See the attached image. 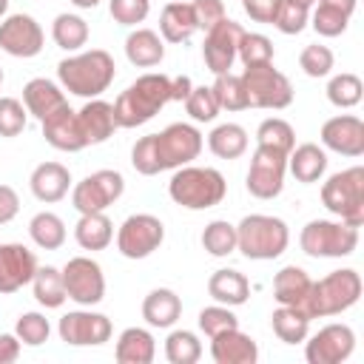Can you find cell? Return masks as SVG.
Returning <instances> with one entry per match:
<instances>
[{"label":"cell","instance_id":"6","mask_svg":"<svg viewBox=\"0 0 364 364\" xmlns=\"http://www.w3.org/2000/svg\"><path fill=\"white\" fill-rule=\"evenodd\" d=\"M361 299V276L353 267H341L327 273L324 279L313 282L310 296L304 301V313L310 318H324V316H338L350 310Z\"/></svg>","mask_w":364,"mask_h":364},{"label":"cell","instance_id":"49","mask_svg":"<svg viewBox=\"0 0 364 364\" xmlns=\"http://www.w3.org/2000/svg\"><path fill=\"white\" fill-rule=\"evenodd\" d=\"M347 23H350L347 14H341L338 9L321 6V3L316 6L313 17H310V26H313L316 34H321V37H338V34H344V31H347Z\"/></svg>","mask_w":364,"mask_h":364},{"label":"cell","instance_id":"11","mask_svg":"<svg viewBox=\"0 0 364 364\" xmlns=\"http://www.w3.org/2000/svg\"><path fill=\"white\" fill-rule=\"evenodd\" d=\"M65 296L80 307H94L105 299V276L102 267L88 256H74L63 267Z\"/></svg>","mask_w":364,"mask_h":364},{"label":"cell","instance_id":"9","mask_svg":"<svg viewBox=\"0 0 364 364\" xmlns=\"http://www.w3.org/2000/svg\"><path fill=\"white\" fill-rule=\"evenodd\" d=\"M242 82H245V91H247V108L282 111L293 102V85L279 68H273V63L245 68Z\"/></svg>","mask_w":364,"mask_h":364},{"label":"cell","instance_id":"27","mask_svg":"<svg viewBox=\"0 0 364 364\" xmlns=\"http://www.w3.org/2000/svg\"><path fill=\"white\" fill-rule=\"evenodd\" d=\"M287 171L301 185L318 182L324 176V171H327V154H324V148H318L316 142L293 145V151L287 154Z\"/></svg>","mask_w":364,"mask_h":364},{"label":"cell","instance_id":"61","mask_svg":"<svg viewBox=\"0 0 364 364\" xmlns=\"http://www.w3.org/2000/svg\"><path fill=\"white\" fill-rule=\"evenodd\" d=\"M3 80H6V74H3V68H0V85H3Z\"/></svg>","mask_w":364,"mask_h":364},{"label":"cell","instance_id":"37","mask_svg":"<svg viewBox=\"0 0 364 364\" xmlns=\"http://www.w3.org/2000/svg\"><path fill=\"white\" fill-rule=\"evenodd\" d=\"M256 145L259 148H270V151H279V154H290L293 145H296V131L287 119L282 117H270V119H262L259 128H256Z\"/></svg>","mask_w":364,"mask_h":364},{"label":"cell","instance_id":"45","mask_svg":"<svg viewBox=\"0 0 364 364\" xmlns=\"http://www.w3.org/2000/svg\"><path fill=\"white\" fill-rule=\"evenodd\" d=\"M48 333H51V324L43 313H23L14 324V336L20 338V344H28V347H40L48 341Z\"/></svg>","mask_w":364,"mask_h":364},{"label":"cell","instance_id":"24","mask_svg":"<svg viewBox=\"0 0 364 364\" xmlns=\"http://www.w3.org/2000/svg\"><path fill=\"white\" fill-rule=\"evenodd\" d=\"M199 31L193 6L185 0H171L159 14V34L168 43H188Z\"/></svg>","mask_w":364,"mask_h":364},{"label":"cell","instance_id":"38","mask_svg":"<svg viewBox=\"0 0 364 364\" xmlns=\"http://www.w3.org/2000/svg\"><path fill=\"white\" fill-rule=\"evenodd\" d=\"M51 37L63 51H80L88 43V23L80 14H57L51 23Z\"/></svg>","mask_w":364,"mask_h":364},{"label":"cell","instance_id":"29","mask_svg":"<svg viewBox=\"0 0 364 364\" xmlns=\"http://www.w3.org/2000/svg\"><path fill=\"white\" fill-rule=\"evenodd\" d=\"M179 316H182V301L171 287H156L142 301V318L151 327H159V330L173 327Z\"/></svg>","mask_w":364,"mask_h":364},{"label":"cell","instance_id":"53","mask_svg":"<svg viewBox=\"0 0 364 364\" xmlns=\"http://www.w3.org/2000/svg\"><path fill=\"white\" fill-rule=\"evenodd\" d=\"M279 3H282V0H242L245 14H247L250 20H256V23H270V26H273V20H276Z\"/></svg>","mask_w":364,"mask_h":364},{"label":"cell","instance_id":"13","mask_svg":"<svg viewBox=\"0 0 364 364\" xmlns=\"http://www.w3.org/2000/svg\"><path fill=\"white\" fill-rule=\"evenodd\" d=\"M284 171H287V156L270 148H259L253 151L250 168H247V193L256 199H276L284 188Z\"/></svg>","mask_w":364,"mask_h":364},{"label":"cell","instance_id":"35","mask_svg":"<svg viewBox=\"0 0 364 364\" xmlns=\"http://www.w3.org/2000/svg\"><path fill=\"white\" fill-rule=\"evenodd\" d=\"M31 290H34L37 304H43L46 310H57L68 299L65 296V284H63V270H57L54 264L37 267V273L31 279Z\"/></svg>","mask_w":364,"mask_h":364},{"label":"cell","instance_id":"4","mask_svg":"<svg viewBox=\"0 0 364 364\" xmlns=\"http://www.w3.org/2000/svg\"><path fill=\"white\" fill-rule=\"evenodd\" d=\"M168 193L176 205L188 208V210H208L225 199L228 182L216 168L182 165L173 171V176L168 182Z\"/></svg>","mask_w":364,"mask_h":364},{"label":"cell","instance_id":"40","mask_svg":"<svg viewBox=\"0 0 364 364\" xmlns=\"http://www.w3.org/2000/svg\"><path fill=\"white\" fill-rule=\"evenodd\" d=\"M213 97L219 102V108H228V111H245L247 108V91H245V82H242V74H216L213 80Z\"/></svg>","mask_w":364,"mask_h":364},{"label":"cell","instance_id":"2","mask_svg":"<svg viewBox=\"0 0 364 364\" xmlns=\"http://www.w3.org/2000/svg\"><path fill=\"white\" fill-rule=\"evenodd\" d=\"M117 77V65H114V57L102 48H91V51H82V54H74V57H65L60 60L57 65V80L60 85L74 94V97H85V100H94L100 97L102 91H108V85L114 82Z\"/></svg>","mask_w":364,"mask_h":364},{"label":"cell","instance_id":"15","mask_svg":"<svg viewBox=\"0 0 364 364\" xmlns=\"http://www.w3.org/2000/svg\"><path fill=\"white\" fill-rule=\"evenodd\" d=\"M111 318L94 310H71L60 318L57 333L71 347H100L111 338Z\"/></svg>","mask_w":364,"mask_h":364},{"label":"cell","instance_id":"42","mask_svg":"<svg viewBox=\"0 0 364 364\" xmlns=\"http://www.w3.org/2000/svg\"><path fill=\"white\" fill-rule=\"evenodd\" d=\"M236 57L242 60L245 68L267 65V63H273V43H270V37H264L259 31H245L242 40H239Z\"/></svg>","mask_w":364,"mask_h":364},{"label":"cell","instance_id":"47","mask_svg":"<svg viewBox=\"0 0 364 364\" xmlns=\"http://www.w3.org/2000/svg\"><path fill=\"white\" fill-rule=\"evenodd\" d=\"M233 327H239V318L233 316V310L228 304H210V307L199 310V330L208 338H213L225 330H233Z\"/></svg>","mask_w":364,"mask_h":364},{"label":"cell","instance_id":"59","mask_svg":"<svg viewBox=\"0 0 364 364\" xmlns=\"http://www.w3.org/2000/svg\"><path fill=\"white\" fill-rule=\"evenodd\" d=\"M6 11H9V0H0V20L6 17Z\"/></svg>","mask_w":364,"mask_h":364},{"label":"cell","instance_id":"36","mask_svg":"<svg viewBox=\"0 0 364 364\" xmlns=\"http://www.w3.org/2000/svg\"><path fill=\"white\" fill-rule=\"evenodd\" d=\"M28 236H31V242H34L37 247H43V250H57V247H63V242H65V222H63L57 213H51V210H40V213H34L31 222H28Z\"/></svg>","mask_w":364,"mask_h":364},{"label":"cell","instance_id":"55","mask_svg":"<svg viewBox=\"0 0 364 364\" xmlns=\"http://www.w3.org/2000/svg\"><path fill=\"white\" fill-rule=\"evenodd\" d=\"M20 358V338L14 333H0V364H11Z\"/></svg>","mask_w":364,"mask_h":364},{"label":"cell","instance_id":"19","mask_svg":"<svg viewBox=\"0 0 364 364\" xmlns=\"http://www.w3.org/2000/svg\"><path fill=\"white\" fill-rule=\"evenodd\" d=\"M321 145L341 156H361L364 154V122L355 114L330 117L321 125Z\"/></svg>","mask_w":364,"mask_h":364},{"label":"cell","instance_id":"57","mask_svg":"<svg viewBox=\"0 0 364 364\" xmlns=\"http://www.w3.org/2000/svg\"><path fill=\"white\" fill-rule=\"evenodd\" d=\"M316 3H321V6H330V9H338L341 14L353 17V11H355V3H358V0H316Z\"/></svg>","mask_w":364,"mask_h":364},{"label":"cell","instance_id":"50","mask_svg":"<svg viewBox=\"0 0 364 364\" xmlns=\"http://www.w3.org/2000/svg\"><path fill=\"white\" fill-rule=\"evenodd\" d=\"M310 23V11L299 3H290V0H282L279 3V11H276V20L273 26L282 31V34H299L304 31Z\"/></svg>","mask_w":364,"mask_h":364},{"label":"cell","instance_id":"31","mask_svg":"<svg viewBox=\"0 0 364 364\" xmlns=\"http://www.w3.org/2000/svg\"><path fill=\"white\" fill-rule=\"evenodd\" d=\"M114 355L119 364H151L156 355V341L145 327H128L119 333Z\"/></svg>","mask_w":364,"mask_h":364},{"label":"cell","instance_id":"51","mask_svg":"<svg viewBox=\"0 0 364 364\" xmlns=\"http://www.w3.org/2000/svg\"><path fill=\"white\" fill-rule=\"evenodd\" d=\"M108 11L119 26H136L148 17L151 0H108Z\"/></svg>","mask_w":364,"mask_h":364},{"label":"cell","instance_id":"32","mask_svg":"<svg viewBox=\"0 0 364 364\" xmlns=\"http://www.w3.org/2000/svg\"><path fill=\"white\" fill-rule=\"evenodd\" d=\"M74 239L82 250H105L114 239V225L105 216V210L100 213H80L77 225H74Z\"/></svg>","mask_w":364,"mask_h":364},{"label":"cell","instance_id":"21","mask_svg":"<svg viewBox=\"0 0 364 364\" xmlns=\"http://www.w3.org/2000/svg\"><path fill=\"white\" fill-rule=\"evenodd\" d=\"M77 122H80V131L85 136V145H100L105 142L119 125H117V117H114V105L94 97L88 100L80 111H77Z\"/></svg>","mask_w":364,"mask_h":364},{"label":"cell","instance_id":"20","mask_svg":"<svg viewBox=\"0 0 364 364\" xmlns=\"http://www.w3.org/2000/svg\"><path fill=\"white\" fill-rule=\"evenodd\" d=\"M40 125H43V136H46V142H48L51 148L68 151V154L85 148V136H82V131H80L77 111L68 108V102L60 105V108H57L54 114H48L46 119H40Z\"/></svg>","mask_w":364,"mask_h":364},{"label":"cell","instance_id":"41","mask_svg":"<svg viewBox=\"0 0 364 364\" xmlns=\"http://www.w3.org/2000/svg\"><path fill=\"white\" fill-rule=\"evenodd\" d=\"M202 355V344L196 338V333L191 330H173L165 338V358L171 364H196Z\"/></svg>","mask_w":364,"mask_h":364},{"label":"cell","instance_id":"46","mask_svg":"<svg viewBox=\"0 0 364 364\" xmlns=\"http://www.w3.org/2000/svg\"><path fill=\"white\" fill-rule=\"evenodd\" d=\"M333 63H336L333 51H330L327 46H321V43H310V46H304L301 54H299L301 71H304L307 77H313V80L327 77V74L333 71Z\"/></svg>","mask_w":364,"mask_h":364},{"label":"cell","instance_id":"23","mask_svg":"<svg viewBox=\"0 0 364 364\" xmlns=\"http://www.w3.org/2000/svg\"><path fill=\"white\" fill-rule=\"evenodd\" d=\"M28 188L46 205L60 202L71 188V171L60 162H40L28 176Z\"/></svg>","mask_w":364,"mask_h":364},{"label":"cell","instance_id":"60","mask_svg":"<svg viewBox=\"0 0 364 364\" xmlns=\"http://www.w3.org/2000/svg\"><path fill=\"white\" fill-rule=\"evenodd\" d=\"M290 3H299V6H304V9H310L316 0H290Z\"/></svg>","mask_w":364,"mask_h":364},{"label":"cell","instance_id":"1","mask_svg":"<svg viewBox=\"0 0 364 364\" xmlns=\"http://www.w3.org/2000/svg\"><path fill=\"white\" fill-rule=\"evenodd\" d=\"M202 134L196 125L188 122H171L159 134L139 136L131 148V165L142 176H154L159 171H176L182 165H191L202 154Z\"/></svg>","mask_w":364,"mask_h":364},{"label":"cell","instance_id":"58","mask_svg":"<svg viewBox=\"0 0 364 364\" xmlns=\"http://www.w3.org/2000/svg\"><path fill=\"white\" fill-rule=\"evenodd\" d=\"M77 9H97L100 6V0H71Z\"/></svg>","mask_w":364,"mask_h":364},{"label":"cell","instance_id":"39","mask_svg":"<svg viewBox=\"0 0 364 364\" xmlns=\"http://www.w3.org/2000/svg\"><path fill=\"white\" fill-rule=\"evenodd\" d=\"M202 247L222 259V256H230L236 250V225H230L228 219H213L205 225L202 230Z\"/></svg>","mask_w":364,"mask_h":364},{"label":"cell","instance_id":"25","mask_svg":"<svg viewBox=\"0 0 364 364\" xmlns=\"http://www.w3.org/2000/svg\"><path fill=\"white\" fill-rule=\"evenodd\" d=\"M68 100H65V94H63V88L57 85V82H51V80H46V77H34V80H28L26 85H23V105H26V111L31 114V117H37V119H46L48 114H54L60 105H65Z\"/></svg>","mask_w":364,"mask_h":364},{"label":"cell","instance_id":"5","mask_svg":"<svg viewBox=\"0 0 364 364\" xmlns=\"http://www.w3.org/2000/svg\"><path fill=\"white\" fill-rule=\"evenodd\" d=\"M290 245V230L284 219L267 213H250L236 225V250L253 262L279 259Z\"/></svg>","mask_w":364,"mask_h":364},{"label":"cell","instance_id":"7","mask_svg":"<svg viewBox=\"0 0 364 364\" xmlns=\"http://www.w3.org/2000/svg\"><path fill=\"white\" fill-rule=\"evenodd\" d=\"M321 205L341 222L361 228L364 225V168H344L321 185Z\"/></svg>","mask_w":364,"mask_h":364},{"label":"cell","instance_id":"3","mask_svg":"<svg viewBox=\"0 0 364 364\" xmlns=\"http://www.w3.org/2000/svg\"><path fill=\"white\" fill-rule=\"evenodd\" d=\"M171 102V77L142 74L136 77L114 102V117L119 128H136L154 119Z\"/></svg>","mask_w":364,"mask_h":364},{"label":"cell","instance_id":"14","mask_svg":"<svg viewBox=\"0 0 364 364\" xmlns=\"http://www.w3.org/2000/svg\"><path fill=\"white\" fill-rule=\"evenodd\" d=\"M355 350V333L350 324H327L304 338V358L310 364H341Z\"/></svg>","mask_w":364,"mask_h":364},{"label":"cell","instance_id":"48","mask_svg":"<svg viewBox=\"0 0 364 364\" xmlns=\"http://www.w3.org/2000/svg\"><path fill=\"white\" fill-rule=\"evenodd\" d=\"M28 119V111L14 97H0V136H17L23 134Z\"/></svg>","mask_w":364,"mask_h":364},{"label":"cell","instance_id":"12","mask_svg":"<svg viewBox=\"0 0 364 364\" xmlns=\"http://www.w3.org/2000/svg\"><path fill=\"white\" fill-rule=\"evenodd\" d=\"M165 239V225L151 213L128 216L117 230V250L125 259H145L151 256Z\"/></svg>","mask_w":364,"mask_h":364},{"label":"cell","instance_id":"17","mask_svg":"<svg viewBox=\"0 0 364 364\" xmlns=\"http://www.w3.org/2000/svg\"><path fill=\"white\" fill-rule=\"evenodd\" d=\"M245 28L225 17L222 23H216L210 31H205V46H202V57H205V65L208 71L213 74H228L233 68V60H236V51H239V40H242Z\"/></svg>","mask_w":364,"mask_h":364},{"label":"cell","instance_id":"28","mask_svg":"<svg viewBox=\"0 0 364 364\" xmlns=\"http://www.w3.org/2000/svg\"><path fill=\"white\" fill-rule=\"evenodd\" d=\"M208 296H210L216 304L239 307V304H245L247 296H250V282H247L239 270L222 267V270L210 273V279H208Z\"/></svg>","mask_w":364,"mask_h":364},{"label":"cell","instance_id":"16","mask_svg":"<svg viewBox=\"0 0 364 364\" xmlns=\"http://www.w3.org/2000/svg\"><path fill=\"white\" fill-rule=\"evenodd\" d=\"M43 43H46V34L31 14L17 11L0 20V48L6 54L28 60L43 51Z\"/></svg>","mask_w":364,"mask_h":364},{"label":"cell","instance_id":"34","mask_svg":"<svg viewBox=\"0 0 364 364\" xmlns=\"http://www.w3.org/2000/svg\"><path fill=\"white\" fill-rule=\"evenodd\" d=\"M208 148L219 159H239L247 151V131L236 122H222L208 134Z\"/></svg>","mask_w":364,"mask_h":364},{"label":"cell","instance_id":"18","mask_svg":"<svg viewBox=\"0 0 364 364\" xmlns=\"http://www.w3.org/2000/svg\"><path fill=\"white\" fill-rule=\"evenodd\" d=\"M37 256L20 245V242H6L0 245V293H17L26 284H31L37 273Z\"/></svg>","mask_w":364,"mask_h":364},{"label":"cell","instance_id":"54","mask_svg":"<svg viewBox=\"0 0 364 364\" xmlns=\"http://www.w3.org/2000/svg\"><path fill=\"white\" fill-rule=\"evenodd\" d=\"M20 213V196L11 185H0V225H9Z\"/></svg>","mask_w":364,"mask_h":364},{"label":"cell","instance_id":"33","mask_svg":"<svg viewBox=\"0 0 364 364\" xmlns=\"http://www.w3.org/2000/svg\"><path fill=\"white\" fill-rule=\"evenodd\" d=\"M270 327L276 333L279 341L284 344H301L307 336H310V316L299 307H287V304H279L270 316Z\"/></svg>","mask_w":364,"mask_h":364},{"label":"cell","instance_id":"22","mask_svg":"<svg viewBox=\"0 0 364 364\" xmlns=\"http://www.w3.org/2000/svg\"><path fill=\"white\" fill-rule=\"evenodd\" d=\"M210 355L216 364H253L259 358V347L247 333L233 327L210 338Z\"/></svg>","mask_w":364,"mask_h":364},{"label":"cell","instance_id":"10","mask_svg":"<svg viewBox=\"0 0 364 364\" xmlns=\"http://www.w3.org/2000/svg\"><path fill=\"white\" fill-rule=\"evenodd\" d=\"M125 191V179L119 171H111V168H102V171H94L88 173L82 182L74 185L71 191V205L80 210V213H100L105 208H111Z\"/></svg>","mask_w":364,"mask_h":364},{"label":"cell","instance_id":"30","mask_svg":"<svg viewBox=\"0 0 364 364\" xmlns=\"http://www.w3.org/2000/svg\"><path fill=\"white\" fill-rule=\"evenodd\" d=\"M125 57L131 65L136 68H154L162 63L165 57V46H162V37L151 28H136L125 37Z\"/></svg>","mask_w":364,"mask_h":364},{"label":"cell","instance_id":"52","mask_svg":"<svg viewBox=\"0 0 364 364\" xmlns=\"http://www.w3.org/2000/svg\"><path fill=\"white\" fill-rule=\"evenodd\" d=\"M193 14H196V26L202 31H210L216 23L225 20V3L222 0H193Z\"/></svg>","mask_w":364,"mask_h":364},{"label":"cell","instance_id":"26","mask_svg":"<svg viewBox=\"0 0 364 364\" xmlns=\"http://www.w3.org/2000/svg\"><path fill=\"white\" fill-rule=\"evenodd\" d=\"M310 287H313V279L299 264H287V267H282L273 276V299L279 304H287V307L304 310V301L310 296Z\"/></svg>","mask_w":364,"mask_h":364},{"label":"cell","instance_id":"56","mask_svg":"<svg viewBox=\"0 0 364 364\" xmlns=\"http://www.w3.org/2000/svg\"><path fill=\"white\" fill-rule=\"evenodd\" d=\"M191 88H193L191 77H185V74L171 77V102H182V100L191 94Z\"/></svg>","mask_w":364,"mask_h":364},{"label":"cell","instance_id":"43","mask_svg":"<svg viewBox=\"0 0 364 364\" xmlns=\"http://www.w3.org/2000/svg\"><path fill=\"white\" fill-rule=\"evenodd\" d=\"M361 94H364V85L355 74L344 71V74H336L330 82H327V100L336 105V108H353L361 102Z\"/></svg>","mask_w":364,"mask_h":364},{"label":"cell","instance_id":"44","mask_svg":"<svg viewBox=\"0 0 364 364\" xmlns=\"http://www.w3.org/2000/svg\"><path fill=\"white\" fill-rule=\"evenodd\" d=\"M185 111L191 114L193 122H213L222 108H219L210 85H193L191 94L185 97Z\"/></svg>","mask_w":364,"mask_h":364},{"label":"cell","instance_id":"8","mask_svg":"<svg viewBox=\"0 0 364 364\" xmlns=\"http://www.w3.org/2000/svg\"><path fill=\"white\" fill-rule=\"evenodd\" d=\"M299 245L313 259H341L358 247V228L333 219H313L301 228Z\"/></svg>","mask_w":364,"mask_h":364}]
</instances>
